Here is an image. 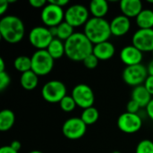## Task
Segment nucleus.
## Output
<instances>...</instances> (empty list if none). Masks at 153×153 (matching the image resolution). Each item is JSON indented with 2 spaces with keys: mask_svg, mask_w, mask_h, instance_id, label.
<instances>
[{
  "mask_svg": "<svg viewBox=\"0 0 153 153\" xmlns=\"http://www.w3.org/2000/svg\"><path fill=\"white\" fill-rule=\"evenodd\" d=\"M93 44L83 32H74L65 41V56L73 61H83L93 52Z\"/></svg>",
  "mask_w": 153,
  "mask_h": 153,
  "instance_id": "f257e3e1",
  "label": "nucleus"
},
{
  "mask_svg": "<svg viewBox=\"0 0 153 153\" xmlns=\"http://www.w3.org/2000/svg\"><path fill=\"white\" fill-rule=\"evenodd\" d=\"M25 34L23 22L17 16L5 15L0 20V35L2 39L10 44L20 42Z\"/></svg>",
  "mask_w": 153,
  "mask_h": 153,
  "instance_id": "f03ea898",
  "label": "nucleus"
},
{
  "mask_svg": "<svg viewBox=\"0 0 153 153\" xmlns=\"http://www.w3.org/2000/svg\"><path fill=\"white\" fill-rule=\"evenodd\" d=\"M83 33L93 45L108 41L112 35L110 23L104 18L92 17L84 25Z\"/></svg>",
  "mask_w": 153,
  "mask_h": 153,
  "instance_id": "7ed1b4c3",
  "label": "nucleus"
},
{
  "mask_svg": "<svg viewBox=\"0 0 153 153\" xmlns=\"http://www.w3.org/2000/svg\"><path fill=\"white\" fill-rule=\"evenodd\" d=\"M30 58L31 71H33L38 76L48 74L54 67L55 59L49 55L47 49L35 51Z\"/></svg>",
  "mask_w": 153,
  "mask_h": 153,
  "instance_id": "20e7f679",
  "label": "nucleus"
},
{
  "mask_svg": "<svg viewBox=\"0 0 153 153\" xmlns=\"http://www.w3.org/2000/svg\"><path fill=\"white\" fill-rule=\"evenodd\" d=\"M41 95L48 103H59L66 96V86L61 81H49L42 87Z\"/></svg>",
  "mask_w": 153,
  "mask_h": 153,
  "instance_id": "39448f33",
  "label": "nucleus"
},
{
  "mask_svg": "<svg viewBox=\"0 0 153 153\" xmlns=\"http://www.w3.org/2000/svg\"><path fill=\"white\" fill-rule=\"evenodd\" d=\"M148 75L149 74L147 67H145L142 64L126 66L122 74L124 82L126 84L134 87L143 85V83H144L145 80L147 79Z\"/></svg>",
  "mask_w": 153,
  "mask_h": 153,
  "instance_id": "423d86ee",
  "label": "nucleus"
},
{
  "mask_svg": "<svg viewBox=\"0 0 153 153\" xmlns=\"http://www.w3.org/2000/svg\"><path fill=\"white\" fill-rule=\"evenodd\" d=\"M90 11L82 4H75L69 6L65 12V21L71 26L79 27L88 22Z\"/></svg>",
  "mask_w": 153,
  "mask_h": 153,
  "instance_id": "0eeeda50",
  "label": "nucleus"
},
{
  "mask_svg": "<svg viewBox=\"0 0 153 153\" xmlns=\"http://www.w3.org/2000/svg\"><path fill=\"white\" fill-rule=\"evenodd\" d=\"M40 18L43 23L48 27H56L65 21V12L62 7L48 2L42 8Z\"/></svg>",
  "mask_w": 153,
  "mask_h": 153,
  "instance_id": "6e6552de",
  "label": "nucleus"
},
{
  "mask_svg": "<svg viewBox=\"0 0 153 153\" xmlns=\"http://www.w3.org/2000/svg\"><path fill=\"white\" fill-rule=\"evenodd\" d=\"M54 39L55 38L51 34L49 28L44 26L34 27L29 33L30 43L38 50L47 49Z\"/></svg>",
  "mask_w": 153,
  "mask_h": 153,
  "instance_id": "1a4fd4ad",
  "label": "nucleus"
},
{
  "mask_svg": "<svg viewBox=\"0 0 153 153\" xmlns=\"http://www.w3.org/2000/svg\"><path fill=\"white\" fill-rule=\"evenodd\" d=\"M71 96L74 100L76 105L83 109L93 107L95 101L94 92L92 89L85 83L75 85L72 91Z\"/></svg>",
  "mask_w": 153,
  "mask_h": 153,
  "instance_id": "9d476101",
  "label": "nucleus"
},
{
  "mask_svg": "<svg viewBox=\"0 0 153 153\" xmlns=\"http://www.w3.org/2000/svg\"><path fill=\"white\" fill-rule=\"evenodd\" d=\"M86 131L87 126L81 117H71L67 119L62 126L63 134L69 140L81 139L86 134Z\"/></svg>",
  "mask_w": 153,
  "mask_h": 153,
  "instance_id": "9b49d317",
  "label": "nucleus"
},
{
  "mask_svg": "<svg viewBox=\"0 0 153 153\" xmlns=\"http://www.w3.org/2000/svg\"><path fill=\"white\" fill-rule=\"evenodd\" d=\"M117 126L120 131L126 134H134L142 128L143 120L137 114L126 112L119 116Z\"/></svg>",
  "mask_w": 153,
  "mask_h": 153,
  "instance_id": "f8f14e48",
  "label": "nucleus"
},
{
  "mask_svg": "<svg viewBox=\"0 0 153 153\" xmlns=\"http://www.w3.org/2000/svg\"><path fill=\"white\" fill-rule=\"evenodd\" d=\"M132 45L143 52L153 51V29H139L132 37Z\"/></svg>",
  "mask_w": 153,
  "mask_h": 153,
  "instance_id": "ddd939ff",
  "label": "nucleus"
},
{
  "mask_svg": "<svg viewBox=\"0 0 153 153\" xmlns=\"http://www.w3.org/2000/svg\"><path fill=\"white\" fill-rule=\"evenodd\" d=\"M143 57V52L134 45L126 46L120 51V59L126 66L140 65Z\"/></svg>",
  "mask_w": 153,
  "mask_h": 153,
  "instance_id": "4468645a",
  "label": "nucleus"
},
{
  "mask_svg": "<svg viewBox=\"0 0 153 153\" xmlns=\"http://www.w3.org/2000/svg\"><path fill=\"white\" fill-rule=\"evenodd\" d=\"M110 23V30L112 35H115L117 37H121L126 35L130 28H131V22L130 18L120 14L116 16L112 19Z\"/></svg>",
  "mask_w": 153,
  "mask_h": 153,
  "instance_id": "2eb2a0df",
  "label": "nucleus"
},
{
  "mask_svg": "<svg viewBox=\"0 0 153 153\" xmlns=\"http://www.w3.org/2000/svg\"><path fill=\"white\" fill-rule=\"evenodd\" d=\"M119 7L123 15L128 18H136L143 10V3L140 0H122L119 3Z\"/></svg>",
  "mask_w": 153,
  "mask_h": 153,
  "instance_id": "dca6fc26",
  "label": "nucleus"
},
{
  "mask_svg": "<svg viewBox=\"0 0 153 153\" xmlns=\"http://www.w3.org/2000/svg\"><path fill=\"white\" fill-rule=\"evenodd\" d=\"M116 52V48L110 41H105L93 46V55L101 61H106L113 57Z\"/></svg>",
  "mask_w": 153,
  "mask_h": 153,
  "instance_id": "f3484780",
  "label": "nucleus"
},
{
  "mask_svg": "<svg viewBox=\"0 0 153 153\" xmlns=\"http://www.w3.org/2000/svg\"><path fill=\"white\" fill-rule=\"evenodd\" d=\"M132 100L137 102L141 108H146L152 99L144 85H139L134 88L132 91Z\"/></svg>",
  "mask_w": 153,
  "mask_h": 153,
  "instance_id": "a211bd4d",
  "label": "nucleus"
},
{
  "mask_svg": "<svg viewBox=\"0 0 153 153\" xmlns=\"http://www.w3.org/2000/svg\"><path fill=\"white\" fill-rule=\"evenodd\" d=\"M90 13L96 18H104L108 13L109 5L106 0H92L90 3Z\"/></svg>",
  "mask_w": 153,
  "mask_h": 153,
  "instance_id": "6ab92c4d",
  "label": "nucleus"
},
{
  "mask_svg": "<svg viewBox=\"0 0 153 153\" xmlns=\"http://www.w3.org/2000/svg\"><path fill=\"white\" fill-rule=\"evenodd\" d=\"M20 83L24 90L32 91L38 86L39 76L33 71H28L22 74L20 77Z\"/></svg>",
  "mask_w": 153,
  "mask_h": 153,
  "instance_id": "aec40b11",
  "label": "nucleus"
},
{
  "mask_svg": "<svg viewBox=\"0 0 153 153\" xmlns=\"http://www.w3.org/2000/svg\"><path fill=\"white\" fill-rule=\"evenodd\" d=\"M15 123V115L10 109H3L0 112V131H9Z\"/></svg>",
  "mask_w": 153,
  "mask_h": 153,
  "instance_id": "412c9836",
  "label": "nucleus"
},
{
  "mask_svg": "<svg viewBox=\"0 0 153 153\" xmlns=\"http://www.w3.org/2000/svg\"><path fill=\"white\" fill-rule=\"evenodd\" d=\"M136 23L140 29H153V11L143 9L136 17Z\"/></svg>",
  "mask_w": 153,
  "mask_h": 153,
  "instance_id": "4be33fe9",
  "label": "nucleus"
},
{
  "mask_svg": "<svg viewBox=\"0 0 153 153\" xmlns=\"http://www.w3.org/2000/svg\"><path fill=\"white\" fill-rule=\"evenodd\" d=\"M47 51L49 53V55L56 60V59H59L61 58L64 55H65V43L55 38L51 43L49 44V46L47 48Z\"/></svg>",
  "mask_w": 153,
  "mask_h": 153,
  "instance_id": "5701e85b",
  "label": "nucleus"
},
{
  "mask_svg": "<svg viewBox=\"0 0 153 153\" xmlns=\"http://www.w3.org/2000/svg\"><path fill=\"white\" fill-rule=\"evenodd\" d=\"M99 117H100V113L98 109L94 107H91L83 109L81 116V119L84 122L86 126H91L95 124L98 121Z\"/></svg>",
  "mask_w": 153,
  "mask_h": 153,
  "instance_id": "b1692460",
  "label": "nucleus"
},
{
  "mask_svg": "<svg viewBox=\"0 0 153 153\" xmlns=\"http://www.w3.org/2000/svg\"><path fill=\"white\" fill-rule=\"evenodd\" d=\"M14 68L23 74L31 70V58L27 56H19L13 61Z\"/></svg>",
  "mask_w": 153,
  "mask_h": 153,
  "instance_id": "393cba45",
  "label": "nucleus"
},
{
  "mask_svg": "<svg viewBox=\"0 0 153 153\" xmlns=\"http://www.w3.org/2000/svg\"><path fill=\"white\" fill-rule=\"evenodd\" d=\"M57 29V39H61L62 41H66L74 32V27L71 26L69 23H67L65 21L61 22L58 26H56Z\"/></svg>",
  "mask_w": 153,
  "mask_h": 153,
  "instance_id": "a878e982",
  "label": "nucleus"
},
{
  "mask_svg": "<svg viewBox=\"0 0 153 153\" xmlns=\"http://www.w3.org/2000/svg\"><path fill=\"white\" fill-rule=\"evenodd\" d=\"M59 106L61 108V109L65 112H72L73 110H74L75 107L77 106L74 100L73 99L72 96H68L66 95L60 102H59Z\"/></svg>",
  "mask_w": 153,
  "mask_h": 153,
  "instance_id": "bb28decb",
  "label": "nucleus"
},
{
  "mask_svg": "<svg viewBox=\"0 0 153 153\" xmlns=\"http://www.w3.org/2000/svg\"><path fill=\"white\" fill-rule=\"evenodd\" d=\"M135 153H153V142L145 139L141 141L137 146Z\"/></svg>",
  "mask_w": 153,
  "mask_h": 153,
  "instance_id": "cd10ccee",
  "label": "nucleus"
},
{
  "mask_svg": "<svg viewBox=\"0 0 153 153\" xmlns=\"http://www.w3.org/2000/svg\"><path fill=\"white\" fill-rule=\"evenodd\" d=\"M99 59L93 55V53L92 54H91L90 56H88L83 61H82V63H83V65H84V66L86 67V68H88V69H94V68H96L97 66H98V64H99Z\"/></svg>",
  "mask_w": 153,
  "mask_h": 153,
  "instance_id": "c85d7f7f",
  "label": "nucleus"
},
{
  "mask_svg": "<svg viewBox=\"0 0 153 153\" xmlns=\"http://www.w3.org/2000/svg\"><path fill=\"white\" fill-rule=\"evenodd\" d=\"M10 82H11L10 75L6 72L0 73V91H4L9 86Z\"/></svg>",
  "mask_w": 153,
  "mask_h": 153,
  "instance_id": "c756f323",
  "label": "nucleus"
},
{
  "mask_svg": "<svg viewBox=\"0 0 153 153\" xmlns=\"http://www.w3.org/2000/svg\"><path fill=\"white\" fill-rule=\"evenodd\" d=\"M140 108H141L140 105L133 100H131L126 105V112H129L132 114H137Z\"/></svg>",
  "mask_w": 153,
  "mask_h": 153,
  "instance_id": "7c9ffc66",
  "label": "nucleus"
},
{
  "mask_svg": "<svg viewBox=\"0 0 153 153\" xmlns=\"http://www.w3.org/2000/svg\"><path fill=\"white\" fill-rule=\"evenodd\" d=\"M144 87L146 88V90L149 91V93L153 96V76L152 75H148L147 79L145 80L144 83H143Z\"/></svg>",
  "mask_w": 153,
  "mask_h": 153,
  "instance_id": "2f4dec72",
  "label": "nucleus"
},
{
  "mask_svg": "<svg viewBox=\"0 0 153 153\" xmlns=\"http://www.w3.org/2000/svg\"><path fill=\"white\" fill-rule=\"evenodd\" d=\"M29 3L34 8H43L48 4L46 0H30Z\"/></svg>",
  "mask_w": 153,
  "mask_h": 153,
  "instance_id": "473e14b6",
  "label": "nucleus"
},
{
  "mask_svg": "<svg viewBox=\"0 0 153 153\" xmlns=\"http://www.w3.org/2000/svg\"><path fill=\"white\" fill-rule=\"evenodd\" d=\"M9 6V2L8 0H0V14H4Z\"/></svg>",
  "mask_w": 153,
  "mask_h": 153,
  "instance_id": "72a5a7b5",
  "label": "nucleus"
},
{
  "mask_svg": "<svg viewBox=\"0 0 153 153\" xmlns=\"http://www.w3.org/2000/svg\"><path fill=\"white\" fill-rule=\"evenodd\" d=\"M48 2L57 5V6H60V7H64L65 5H67L69 4V1L68 0H49Z\"/></svg>",
  "mask_w": 153,
  "mask_h": 153,
  "instance_id": "f704fd0d",
  "label": "nucleus"
},
{
  "mask_svg": "<svg viewBox=\"0 0 153 153\" xmlns=\"http://www.w3.org/2000/svg\"><path fill=\"white\" fill-rule=\"evenodd\" d=\"M146 112L148 117L153 120V99L150 101V103L148 104V106L146 107Z\"/></svg>",
  "mask_w": 153,
  "mask_h": 153,
  "instance_id": "c9c22d12",
  "label": "nucleus"
},
{
  "mask_svg": "<svg viewBox=\"0 0 153 153\" xmlns=\"http://www.w3.org/2000/svg\"><path fill=\"white\" fill-rule=\"evenodd\" d=\"M0 153H18L15 150H13L10 145L9 146H3L0 148Z\"/></svg>",
  "mask_w": 153,
  "mask_h": 153,
  "instance_id": "e433bc0d",
  "label": "nucleus"
},
{
  "mask_svg": "<svg viewBox=\"0 0 153 153\" xmlns=\"http://www.w3.org/2000/svg\"><path fill=\"white\" fill-rule=\"evenodd\" d=\"M10 146H11L13 150H15L16 152H19V151L21 150V148H22V144H21V143H20L19 141H13V142L11 143Z\"/></svg>",
  "mask_w": 153,
  "mask_h": 153,
  "instance_id": "4c0bfd02",
  "label": "nucleus"
},
{
  "mask_svg": "<svg viewBox=\"0 0 153 153\" xmlns=\"http://www.w3.org/2000/svg\"><path fill=\"white\" fill-rule=\"evenodd\" d=\"M147 70H148L149 75L153 76V60H152V61L149 63V65H148V66H147Z\"/></svg>",
  "mask_w": 153,
  "mask_h": 153,
  "instance_id": "58836bf2",
  "label": "nucleus"
},
{
  "mask_svg": "<svg viewBox=\"0 0 153 153\" xmlns=\"http://www.w3.org/2000/svg\"><path fill=\"white\" fill-rule=\"evenodd\" d=\"M5 72L4 70V61L2 57H0V73Z\"/></svg>",
  "mask_w": 153,
  "mask_h": 153,
  "instance_id": "ea45409f",
  "label": "nucleus"
},
{
  "mask_svg": "<svg viewBox=\"0 0 153 153\" xmlns=\"http://www.w3.org/2000/svg\"><path fill=\"white\" fill-rule=\"evenodd\" d=\"M29 153H43L42 152H40V151H31V152H30Z\"/></svg>",
  "mask_w": 153,
  "mask_h": 153,
  "instance_id": "a19ab883",
  "label": "nucleus"
},
{
  "mask_svg": "<svg viewBox=\"0 0 153 153\" xmlns=\"http://www.w3.org/2000/svg\"><path fill=\"white\" fill-rule=\"evenodd\" d=\"M111 153H121L119 151H115V152H111Z\"/></svg>",
  "mask_w": 153,
  "mask_h": 153,
  "instance_id": "79ce46f5",
  "label": "nucleus"
},
{
  "mask_svg": "<svg viewBox=\"0 0 153 153\" xmlns=\"http://www.w3.org/2000/svg\"><path fill=\"white\" fill-rule=\"evenodd\" d=\"M148 3H152V4H153V0H148Z\"/></svg>",
  "mask_w": 153,
  "mask_h": 153,
  "instance_id": "37998d69",
  "label": "nucleus"
},
{
  "mask_svg": "<svg viewBox=\"0 0 153 153\" xmlns=\"http://www.w3.org/2000/svg\"><path fill=\"white\" fill-rule=\"evenodd\" d=\"M152 56H153V51H152Z\"/></svg>",
  "mask_w": 153,
  "mask_h": 153,
  "instance_id": "c03bdc74",
  "label": "nucleus"
}]
</instances>
